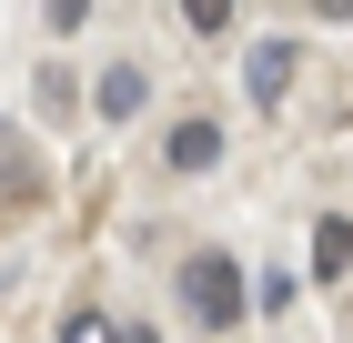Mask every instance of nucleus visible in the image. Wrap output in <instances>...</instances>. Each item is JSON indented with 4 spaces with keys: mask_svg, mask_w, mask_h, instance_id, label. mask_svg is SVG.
Here are the masks:
<instances>
[{
    "mask_svg": "<svg viewBox=\"0 0 353 343\" xmlns=\"http://www.w3.org/2000/svg\"><path fill=\"white\" fill-rule=\"evenodd\" d=\"M182 313H192V333H232V323L252 313L243 263H232V253H192L182 263Z\"/></svg>",
    "mask_w": 353,
    "mask_h": 343,
    "instance_id": "1",
    "label": "nucleus"
},
{
    "mask_svg": "<svg viewBox=\"0 0 353 343\" xmlns=\"http://www.w3.org/2000/svg\"><path fill=\"white\" fill-rule=\"evenodd\" d=\"M162 161L182 172V182H192V172H212V161H222V121H212V111H182V121L162 132Z\"/></svg>",
    "mask_w": 353,
    "mask_h": 343,
    "instance_id": "2",
    "label": "nucleus"
},
{
    "mask_svg": "<svg viewBox=\"0 0 353 343\" xmlns=\"http://www.w3.org/2000/svg\"><path fill=\"white\" fill-rule=\"evenodd\" d=\"M293 81H303V51H293V41H252V51H243V91H252V101H283Z\"/></svg>",
    "mask_w": 353,
    "mask_h": 343,
    "instance_id": "3",
    "label": "nucleus"
},
{
    "mask_svg": "<svg viewBox=\"0 0 353 343\" xmlns=\"http://www.w3.org/2000/svg\"><path fill=\"white\" fill-rule=\"evenodd\" d=\"M91 91H101V121H132V111L152 101V81H141V61H111V71L91 81Z\"/></svg>",
    "mask_w": 353,
    "mask_h": 343,
    "instance_id": "4",
    "label": "nucleus"
},
{
    "mask_svg": "<svg viewBox=\"0 0 353 343\" xmlns=\"http://www.w3.org/2000/svg\"><path fill=\"white\" fill-rule=\"evenodd\" d=\"M343 273H353V222L323 212V222H313V283H343Z\"/></svg>",
    "mask_w": 353,
    "mask_h": 343,
    "instance_id": "5",
    "label": "nucleus"
},
{
    "mask_svg": "<svg viewBox=\"0 0 353 343\" xmlns=\"http://www.w3.org/2000/svg\"><path fill=\"white\" fill-rule=\"evenodd\" d=\"M182 21L202 30V41H222V30H232V0H182Z\"/></svg>",
    "mask_w": 353,
    "mask_h": 343,
    "instance_id": "6",
    "label": "nucleus"
},
{
    "mask_svg": "<svg viewBox=\"0 0 353 343\" xmlns=\"http://www.w3.org/2000/svg\"><path fill=\"white\" fill-rule=\"evenodd\" d=\"M61 343H121V323H111V313H71V323H61Z\"/></svg>",
    "mask_w": 353,
    "mask_h": 343,
    "instance_id": "7",
    "label": "nucleus"
},
{
    "mask_svg": "<svg viewBox=\"0 0 353 343\" xmlns=\"http://www.w3.org/2000/svg\"><path fill=\"white\" fill-rule=\"evenodd\" d=\"M41 21H51V30H81V21H91V0H41Z\"/></svg>",
    "mask_w": 353,
    "mask_h": 343,
    "instance_id": "8",
    "label": "nucleus"
},
{
    "mask_svg": "<svg viewBox=\"0 0 353 343\" xmlns=\"http://www.w3.org/2000/svg\"><path fill=\"white\" fill-rule=\"evenodd\" d=\"M313 10H323V21H353V0H313Z\"/></svg>",
    "mask_w": 353,
    "mask_h": 343,
    "instance_id": "9",
    "label": "nucleus"
},
{
    "mask_svg": "<svg viewBox=\"0 0 353 343\" xmlns=\"http://www.w3.org/2000/svg\"><path fill=\"white\" fill-rule=\"evenodd\" d=\"M121 343H162V333H141V323H121Z\"/></svg>",
    "mask_w": 353,
    "mask_h": 343,
    "instance_id": "10",
    "label": "nucleus"
},
{
    "mask_svg": "<svg viewBox=\"0 0 353 343\" xmlns=\"http://www.w3.org/2000/svg\"><path fill=\"white\" fill-rule=\"evenodd\" d=\"M0 141H10V121H0Z\"/></svg>",
    "mask_w": 353,
    "mask_h": 343,
    "instance_id": "11",
    "label": "nucleus"
}]
</instances>
